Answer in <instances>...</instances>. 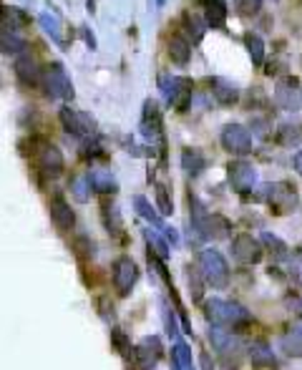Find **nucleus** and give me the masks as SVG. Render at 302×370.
Returning <instances> with one entry per match:
<instances>
[{
    "mask_svg": "<svg viewBox=\"0 0 302 370\" xmlns=\"http://www.w3.org/2000/svg\"><path fill=\"white\" fill-rule=\"evenodd\" d=\"M197 270L204 278V282L212 284V287H227L230 284V264L222 257V252L217 250H202L197 257Z\"/></svg>",
    "mask_w": 302,
    "mask_h": 370,
    "instance_id": "f257e3e1",
    "label": "nucleus"
},
{
    "mask_svg": "<svg viewBox=\"0 0 302 370\" xmlns=\"http://www.w3.org/2000/svg\"><path fill=\"white\" fill-rule=\"evenodd\" d=\"M204 315L212 325H222V328H237V325L250 323V312L242 305L230 303V300H209L204 305Z\"/></svg>",
    "mask_w": 302,
    "mask_h": 370,
    "instance_id": "f03ea898",
    "label": "nucleus"
},
{
    "mask_svg": "<svg viewBox=\"0 0 302 370\" xmlns=\"http://www.w3.org/2000/svg\"><path fill=\"white\" fill-rule=\"evenodd\" d=\"M264 199L272 214H289L297 209V189L289 182H275V184L264 186Z\"/></svg>",
    "mask_w": 302,
    "mask_h": 370,
    "instance_id": "7ed1b4c3",
    "label": "nucleus"
},
{
    "mask_svg": "<svg viewBox=\"0 0 302 370\" xmlns=\"http://www.w3.org/2000/svg\"><path fill=\"white\" fill-rule=\"evenodd\" d=\"M43 88H46L48 99H61V101H71L76 96L73 91V83L68 79L66 68L61 63H51V66L43 71Z\"/></svg>",
    "mask_w": 302,
    "mask_h": 370,
    "instance_id": "20e7f679",
    "label": "nucleus"
},
{
    "mask_svg": "<svg viewBox=\"0 0 302 370\" xmlns=\"http://www.w3.org/2000/svg\"><path fill=\"white\" fill-rule=\"evenodd\" d=\"M58 119L63 124V129L71 136H76V139H91V136H96V119H93L91 113L76 111V108H61Z\"/></svg>",
    "mask_w": 302,
    "mask_h": 370,
    "instance_id": "39448f33",
    "label": "nucleus"
},
{
    "mask_svg": "<svg viewBox=\"0 0 302 370\" xmlns=\"http://www.w3.org/2000/svg\"><path fill=\"white\" fill-rule=\"evenodd\" d=\"M275 104L283 111H297L302 106V83L297 76H283L275 83Z\"/></svg>",
    "mask_w": 302,
    "mask_h": 370,
    "instance_id": "423d86ee",
    "label": "nucleus"
},
{
    "mask_svg": "<svg viewBox=\"0 0 302 370\" xmlns=\"http://www.w3.org/2000/svg\"><path fill=\"white\" fill-rule=\"evenodd\" d=\"M191 88H194V83H191L189 79H184V76H171V79H164L161 81V91H164L166 101H169L177 111H186L191 104Z\"/></svg>",
    "mask_w": 302,
    "mask_h": 370,
    "instance_id": "0eeeda50",
    "label": "nucleus"
},
{
    "mask_svg": "<svg viewBox=\"0 0 302 370\" xmlns=\"http://www.w3.org/2000/svg\"><path fill=\"white\" fill-rule=\"evenodd\" d=\"M262 252H264L262 242L255 239L252 234H247V232H242V234H237L232 239V257L239 264H257L262 259Z\"/></svg>",
    "mask_w": 302,
    "mask_h": 370,
    "instance_id": "6e6552de",
    "label": "nucleus"
},
{
    "mask_svg": "<svg viewBox=\"0 0 302 370\" xmlns=\"http://www.w3.org/2000/svg\"><path fill=\"white\" fill-rule=\"evenodd\" d=\"M227 179L237 194H250L257 184V169L247 161H230L227 166Z\"/></svg>",
    "mask_w": 302,
    "mask_h": 370,
    "instance_id": "1a4fd4ad",
    "label": "nucleus"
},
{
    "mask_svg": "<svg viewBox=\"0 0 302 370\" xmlns=\"http://www.w3.org/2000/svg\"><path fill=\"white\" fill-rule=\"evenodd\" d=\"M222 146L230 154H250L252 152V134L242 124H227L222 129Z\"/></svg>",
    "mask_w": 302,
    "mask_h": 370,
    "instance_id": "9d476101",
    "label": "nucleus"
},
{
    "mask_svg": "<svg viewBox=\"0 0 302 370\" xmlns=\"http://www.w3.org/2000/svg\"><path fill=\"white\" fill-rule=\"evenodd\" d=\"M138 280V267L132 257H118L113 262V287L118 290V295H129L132 287Z\"/></svg>",
    "mask_w": 302,
    "mask_h": 370,
    "instance_id": "9b49d317",
    "label": "nucleus"
},
{
    "mask_svg": "<svg viewBox=\"0 0 302 370\" xmlns=\"http://www.w3.org/2000/svg\"><path fill=\"white\" fill-rule=\"evenodd\" d=\"M161 340L157 335H146L141 343L134 348V360H136V368L138 370H151L154 365L159 363V357H161Z\"/></svg>",
    "mask_w": 302,
    "mask_h": 370,
    "instance_id": "f8f14e48",
    "label": "nucleus"
},
{
    "mask_svg": "<svg viewBox=\"0 0 302 370\" xmlns=\"http://www.w3.org/2000/svg\"><path fill=\"white\" fill-rule=\"evenodd\" d=\"M35 164H38V169L46 177H58L61 172H63V154H61V149L56 144H40V149L35 152Z\"/></svg>",
    "mask_w": 302,
    "mask_h": 370,
    "instance_id": "ddd939ff",
    "label": "nucleus"
},
{
    "mask_svg": "<svg viewBox=\"0 0 302 370\" xmlns=\"http://www.w3.org/2000/svg\"><path fill=\"white\" fill-rule=\"evenodd\" d=\"M141 134L154 144L157 141L164 149V139H161V111H159L157 101H146L144 104V119H141Z\"/></svg>",
    "mask_w": 302,
    "mask_h": 370,
    "instance_id": "4468645a",
    "label": "nucleus"
},
{
    "mask_svg": "<svg viewBox=\"0 0 302 370\" xmlns=\"http://www.w3.org/2000/svg\"><path fill=\"white\" fill-rule=\"evenodd\" d=\"M209 343L222 357L239 355V340H237V335H232V330H227V328H222V325H212Z\"/></svg>",
    "mask_w": 302,
    "mask_h": 370,
    "instance_id": "2eb2a0df",
    "label": "nucleus"
},
{
    "mask_svg": "<svg viewBox=\"0 0 302 370\" xmlns=\"http://www.w3.org/2000/svg\"><path fill=\"white\" fill-rule=\"evenodd\" d=\"M15 76H18V81L20 83H26V86H38V83H43V68H40L38 61H35L33 56H28V53L18 56V61H15Z\"/></svg>",
    "mask_w": 302,
    "mask_h": 370,
    "instance_id": "dca6fc26",
    "label": "nucleus"
},
{
    "mask_svg": "<svg viewBox=\"0 0 302 370\" xmlns=\"http://www.w3.org/2000/svg\"><path fill=\"white\" fill-rule=\"evenodd\" d=\"M247 351H250L247 355H250V363L255 365V368H262V370H277L280 368V365H277L275 353H272V348H269L264 340H252Z\"/></svg>",
    "mask_w": 302,
    "mask_h": 370,
    "instance_id": "f3484780",
    "label": "nucleus"
},
{
    "mask_svg": "<svg viewBox=\"0 0 302 370\" xmlns=\"http://www.w3.org/2000/svg\"><path fill=\"white\" fill-rule=\"evenodd\" d=\"M51 219H53V225L58 227L61 232H71L73 225H76V214H73L71 204H68L66 199L63 197H56L51 199Z\"/></svg>",
    "mask_w": 302,
    "mask_h": 370,
    "instance_id": "a211bd4d",
    "label": "nucleus"
},
{
    "mask_svg": "<svg viewBox=\"0 0 302 370\" xmlns=\"http://www.w3.org/2000/svg\"><path fill=\"white\" fill-rule=\"evenodd\" d=\"M209 88H212V96L222 106H235L239 101V88H237V83H232L227 79H212Z\"/></svg>",
    "mask_w": 302,
    "mask_h": 370,
    "instance_id": "6ab92c4d",
    "label": "nucleus"
},
{
    "mask_svg": "<svg viewBox=\"0 0 302 370\" xmlns=\"http://www.w3.org/2000/svg\"><path fill=\"white\" fill-rule=\"evenodd\" d=\"M230 8L224 0H204V20L209 28H224Z\"/></svg>",
    "mask_w": 302,
    "mask_h": 370,
    "instance_id": "aec40b11",
    "label": "nucleus"
},
{
    "mask_svg": "<svg viewBox=\"0 0 302 370\" xmlns=\"http://www.w3.org/2000/svg\"><path fill=\"white\" fill-rule=\"evenodd\" d=\"M88 179H91L93 192H99V194L118 192V182H116V177H113L111 169H93V172L88 174Z\"/></svg>",
    "mask_w": 302,
    "mask_h": 370,
    "instance_id": "412c9836",
    "label": "nucleus"
},
{
    "mask_svg": "<svg viewBox=\"0 0 302 370\" xmlns=\"http://www.w3.org/2000/svg\"><path fill=\"white\" fill-rule=\"evenodd\" d=\"M26 48H28V40L20 33L0 31V53H6V56H23Z\"/></svg>",
    "mask_w": 302,
    "mask_h": 370,
    "instance_id": "4be33fe9",
    "label": "nucleus"
},
{
    "mask_svg": "<svg viewBox=\"0 0 302 370\" xmlns=\"http://www.w3.org/2000/svg\"><path fill=\"white\" fill-rule=\"evenodd\" d=\"M169 58L174 61V63H179V66L189 63L191 43L184 38V35H171V40H169Z\"/></svg>",
    "mask_w": 302,
    "mask_h": 370,
    "instance_id": "5701e85b",
    "label": "nucleus"
},
{
    "mask_svg": "<svg viewBox=\"0 0 302 370\" xmlns=\"http://www.w3.org/2000/svg\"><path fill=\"white\" fill-rule=\"evenodd\" d=\"M204 166H207V161H204V156L197 149H184L182 152V169H184L186 177L197 179L204 172Z\"/></svg>",
    "mask_w": 302,
    "mask_h": 370,
    "instance_id": "b1692460",
    "label": "nucleus"
},
{
    "mask_svg": "<svg viewBox=\"0 0 302 370\" xmlns=\"http://www.w3.org/2000/svg\"><path fill=\"white\" fill-rule=\"evenodd\" d=\"M244 46H247V51H250V58L255 66H262L264 63V40L260 33H244Z\"/></svg>",
    "mask_w": 302,
    "mask_h": 370,
    "instance_id": "393cba45",
    "label": "nucleus"
},
{
    "mask_svg": "<svg viewBox=\"0 0 302 370\" xmlns=\"http://www.w3.org/2000/svg\"><path fill=\"white\" fill-rule=\"evenodd\" d=\"M91 179H88V174H79V177L71 179V197L76 199V202H81V204H86L88 199H91Z\"/></svg>",
    "mask_w": 302,
    "mask_h": 370,
    "instance_id": "a878e982",
    "label": "nucleus"
},
{
    "mask_svg": "<svg viewBox=\"0 0 302 370\" xmlns=\"http://www.w3.org/2000/svg\"><path fill=\"white\" fill-rule=\"evenodd\" d=\"M171 360H174V370H194V360H191V351L186 343H177L171 351Z\"/></svg>",
    "mask_w": 302,
    "mask_h": 370,
    "instance_id": "bb28decb",
    "label": "nucleus"
},
{
    "mask_svg": "<svg viewBox=\"0 0 302 370\" xmlns=\"http://www.w3.org/2000/svg\"><path fill=\"white\" fill-rule=\"evenodd\" d=\"M280 348L285 351V355L302 357V335L295 330H287L283 337H280Z\"/></svg>",
    "mask_w": 302,
    "mask_h": 370,
    "instance_id": "cd10ccee",
    "label": "nucleus"
},
{
    "mask_svg": "<svg viewBox=\"0 0 302 370\" xmlns=\"http://www.w3.org/2000/svg\"><path fill=\"white\" fill-rule=\"evenodd\" d=\"M144 239H146V245L154 250V257H161V259H166L169 257V245L164 242V237L159 234L157 230H144Z\"/></svg>",
    "mask_w": 302,
    "mask_h": 370,
    "instance_id": "c85d7f7f",
    "label": "nucleus"
},
{
    "mask_svg": "<svg viewBox=\"0 0 302 370\" xmlns=\"http://www.w3.org/2000/svg\"><path fill=\"white\" fill-rule=\"evenodd\" d=\"M38 23H40V28H43V31H46L53 40H56V43H61V40H63V33H61V20L56 18L53 13H40Z\"/></svg>",
    "mask_w": 302,
    "mask_h": 370,
    "instance_id": "c756f323",
    "label": "nucleus"
},
{
    "mask_svg": "<svg viewBox=\"0 0 302 370\" xmlns=\"http://www.w3.org/2000/svg\"><path fill=\"white\" fill-rule=\"evenodd\" d=\"M134 207H136V211H138V214H141V217L149 219L151 225H157L159 230H166V225H164V222H161V219H159L157 211L151 209V204H149V202H146V197H134Z\"/></svg>",
    "mask_w": 302,
    "mask_h": 370,
    "instance_id": "7c9ffc66",
    "label": "nucleus"
},
{
    "mask_svg": "<svg viewBox=\"0 0 302 370\" xmlns=\"http://www.w3.org/2000/svg\"><path fill=\"white\" fill-rule=\"evenodd\" d=\"M184 23H186V33L191 35V43H199L202 35H204V28H207V20H202L199 15L189 13L184 18Z\"/></svg>",
    "mask_w": 302,
    "mask_h": 370,
    "instance_id": "2f4dec72",
    "label": "nucleus"
},
{
    "mask_svg": "<svg viewBox=\"0 0 302 370\" xmlns=\"http://www.w3.org/2000/svg\"><path fill=\"white\" fill-rule=\"evenodd\" d=\"M186 282H189V292H191V300H202V282L204 278L199 275L197 267H186Z\"/></svg>",
    "mask_w": 302,
    "mask_h": 370,
    "instance_id": "473e14b6",
    "label": "nucleus"
},
{
    "mask_svg": "<svg viewBox=\"0 0 302 370\" xmlns=\"http://www.w3.org/2000/svg\"><path fill=\"white\" fill-rule=\"evenodd\" d=\"M262 242L269 247V252H275V257H287V245H285L283 239L277 237V234H269V232H264L262 234Z\"/></svg>",
    "mask_w": 302,
    "mask_h": 370,
    "instance_id": "72a5a7b5",
    "label": "nucleus"
},
{
    "mask_svg": "<svg viewBox=\"0 0 302 370\" xmlns=\"http://www.w3.org/2000/svg\"><path fill=\"white\" fill-rule=\"evenodd\" d=\"M260 8H262V0H235V10L244 18H250V15L260 13Z\"/></svg>",
    "mask_w": 302,
    "mask_h": 370,
    "instance_id": "f704fd0d",
    "label": "nucleus"
},
{
    "mask_svg": "<svg viewBox=\"0 0 302 370\" xmlns=\"http://www.w3.org/2000/svg\"><path fill=\"white\" fill-rule=\"evenodd\" d=\"M302 139V134H300V126H280V144L289 146V144H297V141Z\"/></svg>",
    "mask_w": 302,
    "mask_h": 370,
    "instance_id": "c9c22d12",
    "label": "nucleus"
},
{
    "mask_svg": "<svg viewBox=\"0 0 302 370\" xmlns=\"http://www.w3.org/2000/svg\"><path fill=\"white\" fill-rule=\"evenodd\" d=\"M157 207L161 214H171L174 211V207H171V199H169V192H166L164 184H157Z\"/></svg>",
    "mask_w": 302,
    "mask_h": 370,
    "instance_id": "e433bc0d",
    "label": "nucleus"
},
{
    "mask_svg": "<svg viewBox=\"0 0 302 370\" xmlns=\"http://www.w3.org/2000/svg\"><path fill=\"white\" fill-rule=\"evenodd\" d=\"M106 217H109V232L113 234H121V217H118V207H104Z\"/></svg>",
    "mask_w": 302,
    "mask_h": 370,
    "instance_id": "4c0bfd02",
    "label": "nucleus"
},
{
    "mask_svg": "<svg viewBox=\"0 0 302 370\" xmlns=\"http://www.w3.org/2000/svg\"><path fill=\"white\" fill-rule=\"evenodd\" d=\"M164 307V323H166V328H169V335H177V320H174V312L169 310V305H161Z\"/></svg>",
    "mask_w": 302,
    "mask_h": 370,
    "instance_id": "58836bf2",
    "label": "nucleus"
},
{
    "mask_svg": "<svg viewBox=\"0 0 302 370\" xmlns=\"http://www.w3.org/2000/svg\"><path fill=\"white\" fill-rule=\"evenodd\" d=\"M252 129H255V134H257V136H267V129H269V124H267V121H264V119H255V121H252Z\"/></svg>",
    "mask_w": 302,
    "mask_h": 370,
    "instance_id": "ea45409f",
    "label": "nucleus"
},
{
    "mask_svg": "<svg viewBox=\"0 0 302 370\" xmlns=\"http://www.w3.org/2000/svg\"><path fill=\"white\" fill-rule=\"evenodd\" d=\"M81 33H84V40H86V46H88V48H91V51H93V48H96V38H93V33H91V31H88V28H81Z\"/></svg>",
    "mask_w": 302,
    "mask_h": 370,
    "instance_id": "a19ab883",
    "label": "nucleus"
},
{
    "mask_svg": "<svg viewBox=\"0 0 302 370\" xmlns=\"http://www.w3.org/2000/svg\"><path fill=\"white\" fill-rule=\"evenodd\" d=\"M199 363H202V370H214V365H212V360H209V355H207V353H202V355H199Z\"/></svg>",
    "mask_w": 302,
    "mask_h": 370,
    "instance_id": "79ce46f5",
    "label": "nucleus"
},
{
    "mask_svg": "<svg viewBox=\"0 0 302 370\" xmlns=\"http://www.w3.org/2000/svg\"><path fill=\"white\" fill-rule=\"evenodd\" d=\"M292 166H295V172L302 177V152L295 154V159H292Z\"/></svg>",
    "mask_w": 302,
    "mask_h": 370,
    "instance_id": "37998d69",
    "label": "nucleus"
},
{
    "mask_svg": "<svg viewBox=\"0 0 302 370\" xmlns=\"http://www.w3.org/2000/svg\"><path fill=\"white\" fill-rule=\"evenodd\" d=\"M295 275H297V280L302 282V255H300V259L295 262Z\"/></svg>",
    "mask_w": 302,
    "mask_h": 370,
    "instance_id": "c03bdc74",
    "label": "nucleus"
},
{
    "mask_svg": "<svg viewBox=\"0 0 302 370\" xmlns=\"http://www.w3.org/2000/svg\"><path fill=\"white\" fill-rule=\"evenodd\" d=\"M292 330H295V332H300V335H302V317H300V320H297L295 325H292Z\"/></svg>",
    "mask_w": 302,
    "mask_h": 370,
    "instance_id": "a18cd8bd",
    "label": "nucleus"
},
{
    "mask_svg": "<svg viewBox=\"0 0 302 370\" xmlns=\"http://www.w3.org/2000/svg\"><path fill=\"white\" fill-rule=\"evenodd\" d=\"M164 3H166V0H157V6H164Z\"/></svg>",
    "mask_w": 302,
    "mask_h": 370,
    "instance_id": "49530a36",
    "label": "nucleus"
}]
</instances>
